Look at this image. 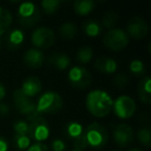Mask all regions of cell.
Segmentation results:
<instances>
[{
    "instance_id": "obj_1",
    "label": "cell",
    "mask_w": 151,
    "mask_h": 151,
    "mask_svg": "<svg viewBox=\"0 0 151 151\" xmlns=\"http://www.w3.org/2000/svg\"><path fill=\"white\" fill-rule=\"evenodd\" d=\"M113 101L107 91L95 89L87 94L86 108L94 117L103 118L113 110Z\"/></svg>"
},
{
    "instance_id": "obj_2",
    "label": "cell",
    "mask_w": 151,
    "mask_h": 151,
    "mask_svg": "<svg viewBox=\"0 0 151 151\" xmlns=\"http://www.w3.org/2000/svg\"><path fill=\"white\" fill-rule=\"evenodd\" d=\"M85 139L87 146L93 149H101L109 140L107 128L99 122H92L85 128Z\"/></svg>"
},
{
    "instance_id": "obj_3",
    "label": "cell",
    "mask_w": 151,
    "mask_h": 151,
    "mask_svg": "<svg viewBox=\"0 0 151 151\" xmlns=\"http://www.w3.org/2000/svg\"><path fill=\"white\" fill-rule=\"evenodd\" d=\"M13 99L16 109L21 115L25 116L28 121H32L35 118L42 116V114L38 113L36 110V104L30 97L26 96L20 88L14 91Z\"/></svg>"
},
{
    "instance_id": "obj_4",
    "label": "cell",
    "mask_w": 151,
    "mask_h": 151,
    "mask_svg": "<svg viewBox=\"0 0 151 151\" xmlns=\"http://www.w3.org/2000/svg\"><path fill=\"white\" fill-rule=\"evenodd\" d=\"M36 110L40 114H55L63 108V99L55 91H46L36 101Z\"/></svg>"
},
{
    "instance_id": "obj_5",
    "label": "cell",
    "mask_w": 151,
    "mask_h": 151,
    "mask_svg": "<svg viewBox=\"0 0 151 151\" xmlns=\"http://www.w3.org/2000/svg\"><path fill=\"white\" fill-rule=\"evenodd\" d=\"M18 21L23 27L30 28L40 21V11L38 6L31 1L21 2L17 13Z\"/></svg>"
},
{
    "instance_id": "obj_6",
    "label": "cell",
    "mask_w": 151,
    "mask_h": 151,
    "mask_svg": "<svg viewBox=\"0 0 151 151\" xmlns=\"http://www.w3.org/2000/svg\"><path fill=\"white\" fill-rule=\"evenodd\" d=\"M129 44V37L126 34L125 30L121 28H112L108 30L104 35V45L108 49L119 52L126 48Z\"/></svg>"
},
{
    "instance_id": "obj_7",
    "label": "cell",
    "mask_w": 151,
    "mask_h": 151,
    "mask_svg": "<svg viewBox=\"0 0 151 151\" xmlns=\"http://www.w3.org/2000/svg\"><path fill=\"white\" fill-rule=\"evenodd\" d=\"M67 80L69 84L77 89H85L90 86L92 82V76L90 71L84 66L76 65L69 68L67 73Z\"/></svg>"
},
{
    "instance_id": "obj_8",
    "label": "cell",
    "mask_w": 151,
    "mask_h": 151,
    "mask_svg": "<svg viewBox=\"0 0 151 151\" xmlns=\"http://www.w3.org/2000/svg\"><path fill=\"white\" fill-rule=\"evenodd\" d=\"M31 42L38 50L51 48L55 42L54 30L46 26L36 27L31 34Z\"/></svg>"
},
{
    "instance_id": "obj_9",
    "label": "cell",
    "mask_w": 151,
    "mask_h": 151,
    "mask_svg": "<svg viewBox=\"0 0 151 151\" xmlns=\"http://www.w3.org/2000/svg\"><path fill=\"white\" fill-rule=\"evenodd\" d=\"M113 110L118 118L128 119L136 113L137 104L129 95H120L113 101Z\"/></svg>"
},
{
    "instance_id": "obj_10",
    "label": "cell",
    "mask_w": 151,
    "mask_h": 151,
    "mask_svg": "<svg viewBox=\"0 0 151 151\" xmlns=\"http://www.w3.org/2000/svg\"><path fill=\"white\" fill-rule=\"evenodd\" d=\"M50 132L51 128L49 122L42 116H40L30 121L29 127H28V136L32 140L38 143H42V141H46L50 137Z\"/></svg>"
},
{
    "instance_id": "obj_11",
    "label": "cell",
    "mask_w": 151,
    "mask_h": 151,
    "mask_svg": "<svg viewBox=\"0 0 151 151\" xmlns=\"http://www.w3.org/2000/svg\"><path fill=\"white\" fill-rule=\"evenodd\" d=\"M66 134L73 142L75 149L84 150L87 148V142L85 139V128L81 123L71 121L66 125Z\"/></svg>"
},
{
    "instance_id": "obj_12",
    "label": "cell",
    "mask_w": 151,
    "mask_h": 151,
    "mask_svg": "<svg viewBox=\"0 0 151 151\" xmlns=\"http://www.w3.org/2000/svg\"><path fill=\"white\" fill-rule=\"evenodd\" d=\"M126 34L128 37L134 40H142L146 37L149 32V26L147 22L141 17H134L126 26Z\"/></svg>"
},
{
    "instance_id": "obj_13",
    "label": "cell",
    "mask_w": 151,
    "mask_h": 151,
    "mask_svg": "<svg viewBox=\"0 0 151 151\" xmlns=\"http://www.w3.org/2000/svg\"><path fill=\"white\" fill-rule=\"evenodd\" d=\"M134 129L126 123H120L113 130V138L120 147H126L134 141Z\"/></svg>"
},
{
    "instance_id": "obj_14",
    "label": "cell",
    "mask_w": 151,
    "mask_h": 151,
    "mask_svg": "<svg viewBox=\"0 0 151 151\" xmlns=\"http://www.w3.org/2000/svg\"><path fill=\"white\" fill-rule=\"evenodd\" d=\"M45 54L42 50L36 48H30L24 53L23 60L30 68H40L45 62Z\"/></svg>"
},
{
    "instance_id": "obj_15",
    "label": "cell",
    "mask_w": 151,
    "mask_h": 151,
    "mask_svg": "<svg viewBox=\"0 0 151 151\" xmlns=\"http://www.w3.org/2000/svg\"><path fill=\"white\" fill-rule=\"evenodd\" d=\"M20 89L26 96L32 99V97L36 96L38 93H40L42 89V83L40 78H37L35 76H31L23 81Z\"/></svg>"
},
{
    "instance_id": "obj_16",
    "label": "cell",
    "mask_w": 151,
    "mask_h": 151,
    "mask_svg": "<svg viewBox=\"0 0 151 151\" xmlns=\"http://www.w3.org/2000/svg\"><path fill=\"white\" fill-rule=\"evenodd\" d=\"M94 65L97 70L103 73H107V75L115 73L118 68V64L115 59L111 58V57H108V56L99 57V58L95 60Z\"/></svg>"
},
{
    "instance_id": "obj_17",
    "label": "cell",
    "mask_w": 151,
    "mask_h": 151,
    "mask_svg": "<svg viewBox=\"0 0 151 151\" xmlns=\"http://www.w3.org/2000/svg\"><path fill=\"white\" fill-rule=\"evenodd\" d=\"M25 40V34L21 29H13L9 32L6 36V46L9 50L16 51L21 48Z\"/></svg>"
},
{
    "instance_id": "obj_18",
    "label": "cell",
    "mask_w": 151,
    "mask_h": 151,
    "mask_svg": "<svg viewBox=\"0 0 151 151\" xmlns=\"http://www.w3.org/2000/svg\"><path fill=\"white\" fill-rule=\"evenodd\" d=\"M138 93L141 101L146 105L151 103V79L149 76H144L138 86Z\"/></svg>"
},
{
    "instance_id": "obj_19",
    "label": "cell",
    "mask_w": 151,
    "mask_h": 151,
    "mask_svg": "<svg viewBox=\"0 0 151 151\" xmlns=\"http://www.w3.org/2000/svg\"><path fill=\"white\" fill-rule=\"evenodd\" d=\"M49 64L53 65L58 70H64L70 65V57L64 53H53L49 56Z\"/></svg>"
},
{
    "instance_id": "obj_20",
    "label": "cell",
    "mask_w": 151,
    "mask_h": 151,
    "mask_svg": "<svg viewBox=\"0 0 151 151\" xmlns=\"http://www.w3.org/2000/svg\"><path fill=\"white\" fill-rule=\"evenodd\" d=\"M73 11L80 16H87L95 9V2L93 0H78L73 2Z\"/></svg>"
},
{
    "instance_id": "obj_21",
    "label": "cell",
    "mask_w": 151,
    "mask_h": 151,
    "mask_svg": "<svg viewBox=\"0 0 151 151\" xmlns=\"http://www.w3.org/2000/svg\"><path fill=\"white\" fill-rule=\"evenodd\" d=\"M13 24V15L11 11L3 6H0V36L6 33Z\"/></svg>"
},
{
    "instance_id": "obj_22",
    "label": "cell",
    "mask_w": 151,
    "mask_h": 151,
    "mask_svg": "<svg viewBox=\"0 0 151 151\" xmlns=\"http://www.w3.org/2000/svg\"><path fill=\"white\" fill-rule=\"evenodd\" d=\"M82 28L85 34L90 37L99 36L103 31V26L101 25L99 22L95 21V20H86L85 22H83Z\"/></svg>"
},
{
    "instance_id": "obj_23",
    "label": "cell",
    "mask_w": 151,
    "mask_h": 151,
    "mask_svg": "<svg viewBox=\"0 0 151 151\" xmlns=\"http://www.w3.org/2000/svg\"><path fill=\"white\" fill-rule=\"evenodd\" d=\"M59 34L65 40H70L78 34V27L73 22H64L59 27Z\"/></svg>"
},
{
    "instance_id": "obj_24",
    "label": "cell",
    "mask_w": 151,
    "mask_h": 151,
    "mask_svg": "<svg viewBox=\"0 0 151 151\" xmlns=\"http://www.w3.org/2000/svg\"><path fill=\"white\" fill-rule=\"evenodd\" d=\"M93 49L90 48V47H81L78 51H77V54H76V57H77V60L81 63H88L92 60L93 58Z\"/></svg>"
},
{
    "instance_id": "obj_25",
    "label": "cell",
    "mask_w": 151,
    "mask_h": 151,
    "mask_svg": "<svg viewBox=\"0 0 151 151\" xmlns=\"http://www.w3.org/2000/svg\"><path fill=\"white\" fill-rule=\"evenodd\" d=\"M61 4H62V1H58V0H42L40 2L42 11L49 15L58 11Z\"/></svg>"
},
{
    "instance_id": "obj_26",
    "label": "cell",
    "mask_w": 151,
    "mask_h": 151,
    "mask_svg": "<svg viewBox=\"0 0 151 151\" xmlns=\"http://www.w3.org/2000/svg\"><path fill=\"white\" fill-rule=\"evenodd\" d=\"M14 144L20 150H26L31 144V139L28 134H16L14 136Z\"/></svg>"
},
{
    "instance_id": "obj_27",
    "label": "cell",
    "mask_w": 151,
    "mask_h": 151,
    "mask_svg": "<svg viewBox=\"0 0 151 151\" xmlns=\"http://www.w3.org/2000/svg\"><path fill=\"white\" fill-rule=\"evenodd\" d=\"M118 21V15L115 12H108L104 15L103 21H101V25L103 26V28H108V29H112L115 28V25Z\"/></svg>"
},
{
    "instance_id": "obj_28",
    "label": "cell",
    "mask_w": 151,
    "mask_h": 151,
    "mask_svg": "<svg viewBox=\"0 0 151 151\" xmlns=\"http://www.w3.org/2000/svg\"><path fill=\"white\" fill-rule=\"evenodd\" d=\"M137 138L139 142L145 147H150L151 145V130L148 127H142L137 132Z\"/></svg>"
},
{
    "instance_id": "obj_29",
    "label": "cell",
    "mask_w": 151,
    "mask_h": 151,
    "mask_svg": "<svg viewBox=\"0 0 151 151\" xmlns=\"http://www.w3.org/2000/svg\"><path fill=\"white\" fill-rule=\"evenodd\" d=\"M129 70L134 73L137 77H140V76H144L146 73V67L143 61L139 60V59H134V60L130 61L129 63Z\"/></svg>"
},
{
    "instance_id": "obj_30",
    "label": "cell",
    "mask_w": 151,
    "mask_h": 151,
    "mask_svg": "<svg viewBox=\"0 0 151 151\" xmlns=\"http://www.w3.org/2000/svg\"><path fill=\"white\" fill-rule=\"evenodd\" d=\"M14 130H15L16 134H28V127H29V123L26 120L18 119L14 122Z\"/></svg>"
},
{
    "instance_id": "obj_31",
    "label": "cell",
    "mask_w": 151,
    "mask_h": 151,
    "mask_svg": "<svg viewBox=\"0 0 151 151\" xmlns=\"http://www.w3.org/2000/svg\"><path fill=\"white\" fill-rule=\"evenodd\" d=\"M128 82H129V80L125 73H117L114 78V84L119 88H124L125 86H127Z\"/></svg>"
},
{
    "instance_id": "obj_32",
    "label": "cell",
    "mask_w": 151,
    "mask_h": 151,
    "mask_svg": "<svg viewBox=\"0 0 151 151\" xmlns=\"http://www.w3.org/2000/svg\"><path fill=\"white\" fill-rule=\"evenodd\" d=\"M51 147H52L53 151H64L66 149V144L64 141L60 140V139H55L52 141Z\"/></svg>"
},
{
    "instance_id": "obj_33",
    "label": "cell",
    "mask_w": 151,
    "mask_h": 151,
    "mask_svg": "<svg viewBox=\"0 0 151 151\" xmlns=\"http://www.w3.org/2000/svg\"><path fill=\"white\" fill-rule=\"evenodd\" d=\"M27 151H50L49 147L47 146L46 144L44 143H38V142H35L34 144L30 145L28 147Z\"/></svg>"
},
{
    "instance_id": "obj_34",
    "label": "cell",
    "mask_w": 151,
    "mask_h": 151,
    "mask_svg": "<svg viewBox=\"0 0 151 151\" xmlns=\"http://www.w3.org/2000/svg\"><path fill=\"white\" fill-rule=\"evenodd\" d=\"M9 143L4 137L0 136V151H9Z\"/></svg>"
},
{
    "instance_id": "obj_35",
    "label": "cell",
    "mask_w": 151,
    "mask_h": 151,
    "mask_svg": "<svg viewBox=\"0 0 151 151\" xmlns=\"http://www.w3.org/2000/svg\"><path fill=\"white\" fill-rule=\"evenodd\" d=\"M9 111H11V109H9V105H6L5 103H0V115L2 116L9 115Z\"/></svg>"
},
{
    "instance_id": "obj_36",
    "label": "cell",
    "mask_w": 151,
    "mask_h": 151,
    "mask_svg": "<svg viewBox=\"0 0 151 151\" xmlns=\"http://www.w3.org/2000/svg\"><path fill=\"white\" fill-rule=\"evenodd\" d=\"M5 95H6V88H5L4 84L2 82H0V101H2Z\"/></svg>"
},
{
    "instance_id": "obj_37",
    "label": "cell",
    "mask_w": 151,
    "mask_h": 151,
    "mask_svg": "<svg viewBox=\"0 0 151 151\" xmlns=\"http://www.w3.org/2000/svg\"><path fill=\"white\" fill-rule=\"evenodd\" d=\"M127 151H143V150H141L139 148H132V149H128Z\"/></svg>"
},
{
    "instance_id": "obj_38",
    "label": "cell",
    "mask_w": 151,
    "mask_h": 151,
    "mask_svg": "<svg viewBox=\"0 0 151 151\" xmlns=\"http://www.w3.org/2000/svg\"><path fill=\"white\" fill-rule=\"evenodd\" d=\"M71 151H85V150H81V149H73Z\"/></svg>"
},
{
    "instance_id": "obj_39",
    "label": "cell",
    "mask_w": 151,
    "mask_h": 151,
    "mask_svg": "<svg viewBox=\"0 0 151 151\" xmlns=\"http://www.w3.org/2000/svg\"><path fill=\"white\" fill-rule=\"evenodd\" d=\"M1 46H2V42H1V40H0V49H1Z\"/></svg>"
}]
</instances>
